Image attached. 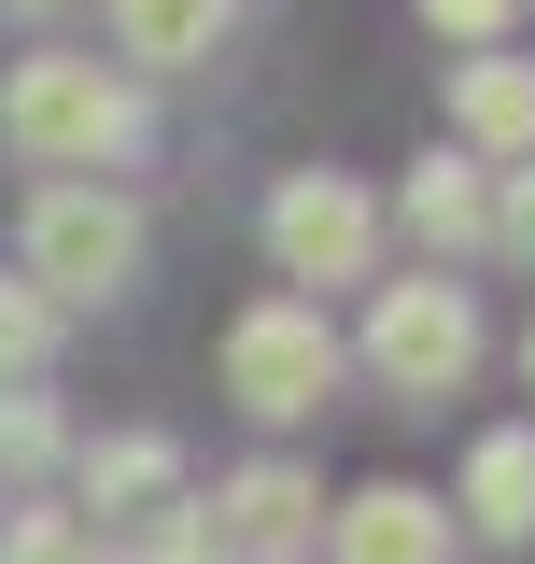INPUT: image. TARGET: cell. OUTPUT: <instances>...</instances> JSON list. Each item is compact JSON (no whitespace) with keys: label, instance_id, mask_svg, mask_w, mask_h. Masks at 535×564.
Returning <instances> with one entry per match:
<instances>
[{"label":"cell","instance_id":"obj_1","mask_svg":"<svg viewBox=\"0 0 535 564\" xmlns=\"http://www.w3.org/2000/svg\"><path fill=\"white\" fill-rule=\"evenodd\" d=\"M0 141L57 184H99L113 155H141V85L99 57H14L0 70Z\"/></svg>","mask_w":535,"mask_h":564},{"label":"cell","instance_id":"obj_2","mask_svg":"<svg viewBox=\"0 0 535 564\" xmlns=\"http://www.w3.org/2000/svg\"><path fill=\"white\" fill-rule=\"evenodd\" d=\"M14 282H29L43 311H113V296L141 282V212L113 198V184H43V198H29Z\"/></svg>","mask_w":535,"mask_h":564},{"label":"cell","instance_id":"obj_3","mask_svg":"<svg viewBox=\"0 0 535 564\" xmlns=\"http://www.w3.org/2000/svg\"><path fill=\"white\" fill-rule=\"evenodd\" d=\"M338 367H352V352H338L325 296H254V311L226 325V395L254 423H310L338 395Z\"/></svg>","mask_w":535,"mask_h":564},{"label":"cell","instance_id":"obj_4","mask_svg":"<svg viewBox=\"0 0 535 564\" xmlns=\"http://www.w3.org/2000/svg\"><path fill=\"white\" fill-rule=\"evenodd\" d=\"M367 367L395 381L408 410L466 395V367H479V296H466L451 269H423V282H381V296H367Z\"/></svg>","mask_w":535,"mask_h":564},{"label":"cell","instance_id":"obj_5","mask_svg":"<svg viewBox=\"0 0 535 564\" xmlns=\"http://www.w3.org/2000/svg\"><path fill=\"white\" fill-rule=\"evenodd\" d=\"M268 254H282V282H381V198L352 170H282L268 184Z\"/></svg>","mask_w":535,"mask_h":564},{"label":"cell","instance_id":"obj_6","mask_svg":"<svg viewBox=\"0 0 535 564\" xmlns=\"http://www.w3.org/2000/svg\"><path fill=\"white\" fill-rule=\"evenodd\" d=\"M198 508H211V536H226V564H310V551H325V480L282 466V452L226 466Z\"/></svg>","mask_w":535,"mask_h":564},{"label":"cell","instance_id":"obj_7","mask_svg":"<svg viewBox=\"0 0 535 564\" xmlns=\"http://www.w3.org/2000/svg\"><path fill=\"white\" fill-rule=\"evenodd\" d=\"M325 564H451V508L423 480H367L325 508Z\"/></svg>","mask_w":535,"mask_h":564},{"label":"cell","instance_id":"obj_8","mask_svg":"<svg viewBox=\"0 0 535 564\" xmlns=\"http://www.w3.org/2000/svg\"><path fill=\"white\" fill-rule=\"evenodd\" d=\"M70 494H85V522H99V536H113V522H155V508H184V452H170L155 423H128V437H85Z\"/></svg>","mask_w":535,"mask_h":564},{"label":"cell","instance_id":"obj_9","mask_svg":"<svg viewBox=\"0 0 535 564\" xmlns=\"http://www.w3.org/2000/svg\"><path fill=\"white\" fill-rule=\"evenodd\" d=\"M395 212H408V240L451 269V254H479V240H493V170H479V155H408Z\"/></svg>","mask_w":535,"mask_h":564},{"label":"cell","instance_id":"obj_10","mask_svg":"<svg viewBox=\"0 0 535 564\" xmlns=\"http://www.w3.org/2000/svg\"><path fill=\"white\" fill-rule=\"evenodd\" d=\"M451 128H466L479 170L535 155V57H466V70H451Z\"/></svg>","mask_w":535,"mask_h":564},{"label":"cell","instance_id":"obj_11","mask_svg":"<svg viewBox=\"0 0 535 564\" xmlns=\"http://www.w3.org/2000/svg\"><path fill=\"white\" fill-rule=\"evenodd\" d=\"M451 508H466L493 551H535V423H493V437H479V452H466V494H451Z\"/></svg>","mask_w":535,"mask_h":564},{"label":"cell","instance_id":"obj_12","mask_svg":"<svg viewBox=\"0 0 535 564\" xmlns=\"http://www.w3.org/2000/svg\"><path fill=\"white\" fill-rule=\"evenodd\" d=\"M226 43V0H113V57L141 70H198Z\"/></svg>","mask_w":535,"mask_h":564},{"label":"cell","instance_id":"obj_13","mask_svg":"<svg viewBox=\"0 0 535 564\" xmlns=\"http://www.w3.org/2000/svg\"><path fill=\"white\" fill-rule=\"evenodd\" d=\"M43 367H57V311L0 269V395H43Z\"/></svg>","mask_w":535,"mask_h":564},{"label":"cell","instance_id":"obj_14","mask_svg":"<svg viewBox=\"0 0 535 564\" xmlns=\"http://www.w3.org/2000/svg\"><path fill=\"white\" fill-rule=\"evenodd\" d=\"M0 564H113V536H99L85 508H29V522L0 536Z\"/></svg>","mask_w":535,"mask_h":564},{"label":"cell","instance_id":"obj_15","mask_svg":"<svg viewBox=\"0 0 535 564\" xmlns=\"http://www.w3.org/2000/svg\"><path fill=\"white\" fill-rule=\"evenodd\" d=\"M70 452V423H57V395H0V466L29 480V466H57Z\"/></svg>","mask_w":535,"mask_h":564},{"label":"cell","instance_id":"obj_16","mask_svg":"<svg viewBox=\"0 0 535 564\" xmlns=\"http://www.w3.org/2000/svg\"><path fill=\"white\" fill-rule=\"evenodd\" d=\"M423 29H437V43H466V57H507L522 0H423Z\"/></svg>","mask_w":535,"mask_h":564},{"label":"cell","instance_id":"obj_17","mask_svg":"<svg viewBox=\"0 0 535 564\" xmlns=\"http://www.w3.org/2000/svg\"><path fill=\"white\" fill-rule=\"evenodd\" d=\"M141 564H226V536H211V508H198V494H184V508H155Z\"/></svg>","mask_w":535,"mask_h":564},{"label":"cell","instance_id":"obj_18","mask_svg":"<svg viewBox=\"0 0 535 564\" xmlns=\"http://www.w3.org/2000/svg\"><path fill=\"white\" fill-rule=\"evenodd\" d=\"M493 240L535 269V170H507V184H493Z\"/></svg>","mask_w":535,"mask_h":564},{"label":"cell","instance_id":"obj_19","mask_svg":"<svg viewBox=\"0 0 535 564\" xmlns=\"http://www.w3.org/2000/svg\"><path fill=\"white\" fill-rule=\"evenodd\" d=\"M522 381H535V325H522Z\"/></svg>","mask_w":535,"mask_h":564},{"label":"cell","instance_id":"obj_20","mask_svg":"<svg viewBox=\"0 0 535 564\" xmlns=\"http://www.w3.org/2000/svg\"><path fill=\"white\" fill-rule=\"evenodd\" d=\"M14 14H57V0H14Z\"/></svg>","mask_w":535,"mask_h":564}]
</instances>
